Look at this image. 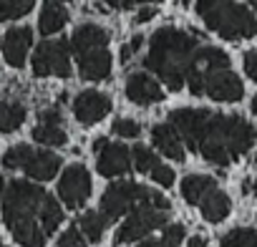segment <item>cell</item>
Instances as JSON below:
<instances>
[{"instance_id":"27","label":"cell","mask_w":257,"mask_h":247,"mask_svg":"<svg viewBox=\"0 0 257 247\" xmlns=\"http://www.w3.org/2000/svg\"><path fill=\"white\" fill-rule=\"evenodd\" d=\"M219 247H257V232L249 227H234L222 237Z\"/></svg>"},{"instance_id":"23","label":"cell","mask_w":257,"mask_h":247,"mask_svg":"<svg viewBox=\"0 0 257 247\" xmlns=\"http://www.w3.org/2000/svg\"><path fill=\"white\" fill-rule=\"evenodd\" d=\"M38 217H41V227H43V232H46V237H48V234H53V232L61 227V222H63V209H61V204H58L51 194H46Z\"/></svg>"},{"instance_id":"20","label":"cell","mask_w":257,"mask_h":247,"mask_svg":"<svg viewBox=\"0 0 257 247\" xmlns=\"http://www.w3.org/2000/svg\"><path fill=\"white\" fill-rule=\"evenodd\" d=\"M199 207H202V217L207 219V222H212V224H217V222H222L227 214H229V209H232V202H229V197L217 187V189H212L202 202H199Z\"/></svg>"},{"instance_id":"40","label":"cell","mask_w":257,"mask_h":247,"mask_svg":"<svg viewBox=\"0 0 257 247\" xmlns=\"http://www.w3.org/2000/svg\"><path fill=\"white\" fill-rule=\"evenodd\" d=\"M106 144H108V139H103V137H98V139H93V152H96V154H101Z\"/></svg>"},{"instance_id":"32","label":"cell","mask_w":257,"mask_h":247,"mask_svg":"<svg viewBox=\"0 0 257 247\" xmlns=\"http://www.w3.org/2000/svg\"><path fill=\"white\" fill-rule=\"evenodd\" d=\"M152 179L159 184V187H164V189H169L172 184H174V172L169 169V167H164V164H159V167H154V172H152Z\"/></svg>"},{"instance_id":"39","label":"cell","mask_w":257,"mask_h":247,"mask_svg":"<svg viewBox=\"0 0 257 247\" xmlns=\"http://www.w3.org/2000/svg\"><path fill=\"white\" fill-rule=\"evenodd\" d=\"M187 247H207V239H204L202 234H194V237L187 242Z\"/></svg>"},{"instance_id":"15","label":"cell","mask_w":257,"mask_h":247,"mask_svg":"<svg viewBox=\"0 0 257 247\" xmlns=\"http://www.w3.org/2000/svg\"><path fill=\"white\" fill-rule=\"evenodd\" d=\"M71 43V51L76 56L81 53H88V51H96V48H106L108 46V31L96 26V23H83L73 31V36L68 38Z\"/></svg>"},{"instance_id":"46","label":"cell","mask_w":257,"mask_h":247,"mask_svg":"<svg viewBox=\"0 0 257 247\" xmlns=\"http://www.w3.org/2000/svg\"><path fill=\"white\" fill-rule=\"evenodd\" d=\"M252 192L257 194V177H254V184H252Z\"/></svg>"},{"instance_id":"33","label":"cell","mask_w":257,"mask_h":247,"mask_svg":"<svg viewBox=\"0 0 257 247\" xmlns=\"http://www.w3.org/2000/svg\"><path fill=\"white\" fill-rule=\"evenodd\" d=\"M184 234H187L184 224H167V227H164V239H167L169 244H174V247L184 239Z\"/></svg>"},{"instance_id":"42","label":"cell","mask_w":257,"mask_h":247,"mask_svg":"<svg viewBox=\"0 0 257 247\" xmlns=\"http://www.w3.org/2000/svg\"><path fill=\"white\" fill-rule=\"evenodd\" d=\"M108 8H121V0H103Z\"/></svg>"},{"instance_id":"1","label":"cell","mask_w":257,"mask_h":247,"mask_svg":"<svg viewBox=\"0 0 257 247\" xmlns=\"http://www.w3.org/2000/svg\"><path fill=\"white\" fill-rule=\"evenodd\" d=\"M169 124L182 137L187 149L202 154L214 167H227L252 149L257 129L234 113H214L207 108H174Z\"/></svg>"},{"instance_id":"30","label":"cell","mask_w":257,"mask_h":247,"mask_svg":"<svg viewBox=\"0 0 257 247\" xmlns=\"http://www.w3.org/2000/svg\"><path fill=\"white\" fill-rule=\"evenodd\" d=\"M113 134L121 139H137L142 134V127L134 118H116L113 121Z\"/></svg>"},{"instance_id":"10","label":"cell","mask_w":257,"mask_h":247,"mask_svg":"<svg viewBox=\"0 0 257 247\" xmlns=\"http://www.w3.org/2000/svg\"><path fill=\"white\" fill-rule=\"evenodd\" d=\"M108 111H111V98L106 93H101V91L88 88V91L76 93V98H73V113H76V118L83 124V127H93V124H98Z\"/></svg>"},{"instance_id":"16","label":"cell","mask_w":257,"mask_h":247,"mask_svg":"<svg viewBox=\"0 0 257 247\" xmlns=\"http://www.w3.org/2000/svg\"><path fill=\"white\" fill-rule=\"evenodd\" d=\"M78 73L83 81H103L111 73V53L106 48H96L78 56Z\"/></svg>"},{"instance_id":"48","label":"cell","mask_w":257,"mask_h":247,"mask_svg":"<svg viewBox=\"0 0 257 247\" xmlns=\"http://www.w3.org/2000/svg\"><path fill=\"white\" fill-rule=\"evenodd\" d=\"M56 3H61V6H63V3H71V0H56Z\"/></svg>"},{"instance_id":"21","label":"cell","mask_w":257,"mask_h":247,"mask_svg":"<svg viewBox=\"0 0 257 247\" xmlns=\"http://www.w3.org/2000/svg\"><path fill=\"white\" fill-rule=\"evenodd\" d=\"M212 189H217L214 177H207V174H189V177L182 179V197H184L189 204H199Z\"/></svg>"},{"instance_id":"8","label":"cell","mask_w":257,"mask_h":247,"mask_svg":"<svg viewBox=\"0 0 257 247\" xmlns=\"http://www.w3.org/2000/svg\"><path fill=\"white\" fill-rule=\"evenodd\" d=\"M229 68V56L222 51V48H214V46H199V51L194 53V61H192V71H189V91L194 96H202L204 93V78L214 71H227Z\"/></svg>"},{"instance_id":"24","label":"cell","mask_w":257,"mask_h":247,"mask_svg":"<svg viewBox=\"0 0 257 247\" xmlns=\"http://www.w3.org/2000/svg\"><path fill=\"white\" fill-rule=\"evenodd\" d=\"M78 227L88 237V242H101V237H103V232L108 227V219L101 212H83L78 217Z\"/></svg>"},{"instance_id":"44","label":"cell","mask_w":257,"mask_h":247,"mask_svg":"<svg viewBox=\"0 0 257 247\" xmlns=\"http://www.w3.org/2000/svg\"><path fill=\"white\" fill-rule=\"evenodd\" d=\"M3 189H6V179L0 177V194H3Z\"/></svg>"},{"instance_id":"6","label":"cell","mask_w":257,"mask_h":247,"mask_svg":"<svg viewBox=\"0 0 257 247\" xmlns=\"http://www.w3.org/2000/svg\"><path fill=\"white\" fill-rule=\"evenodd\" d=\"M33 73L46 78V76H58V78H68L71 76V43L68 38L61 41H43L36 53H33Z\"/></svg>"},{"instance_id":"45","label":"cell","mask_w":257,"mask_h":247,"mask_svg":"<svg viewBox=\"0 0 257 247\" xmlns=\"http://www.w3.org/2000/svg\"><path fill=\"white\" fill-rule=\"evenodd\" d=\"M179 6H182V8H187V6H189V0H179Z\"/></svg>"},{"instance_id":"43","label":"cell","mask_w":257,"mask_h":247,"mask_svg":"<svg viewBox=\"0 0 257 247\" xmlns=\"http://www.w3.org/2000/svg\"><path fill=\"white\" fill-rule=\"evenodd\" d=\"M249 106H252V113L257 116V93H254V98H252V103H249Z\"/></svg>"},{"instance_id":"50","label":"cell","mask_w":257,"mask_h":247,"mask_svg":"<svg viewBox=\"0 0 257 247\" xmlns=\"http://www.w3.org/2000/svg\"><path fill=\"white\" fill-rule=\"evenodd\" d=\"M0 247H8V244H3V242H0Z\"/></svg>"},{"instance_id":"17","label":"cell","mask_w":257,"mask_h":247,"mask_svg":"<svg viewBox=\"0 0 257 247\" xmlns=\"http://www.w3.org/2000/svg\"><path fill=\"white\" fill-rule=\"evenodd\" d=\"M152 142H154V147H157L164 157H169V159H174V162H184L182 137L177 134V129L172 127L169 121H167V124H157V127L152 129Z\"/></svg>"},{"instance_id":"22","label":"cell","mask_w":257,"mask_h":247,"mask_svg":"<svg viewBox=\"0 0 257 247\" xmlns=\"http://www.w3.org/2000/svg\"><path fill=\"white\" fill-rule=\"evenodd\" d=\"M26 106L21 101H0V134H11L23 127Z\"/></svg>"},{"instance_id":"38","label":"cell","mask_w":257,"mask_h":247,"mask_svg":"<svg viewBox=\"0 0 257 247\" xmlns=\"http://www.w3.org/2000/svg\"><path fill=\"white\" fill-rule=\"evenodd\" d=\"M137 247H174V244H169V242L162 237V239H144V242H139Z\"/></svg>"},{"instance_id":"9","label":"cell","mask_w":257,"mask_h":247,"mask_svg":"<svg viewBox=\"0 0 257 247\" xmlns=\"http://www.w3.org/2000/svg\"><path fill=\"white\" fill-rule=\"evenodd\" d=\"M58 197L66 207L78 209L91 197V174L83 164H68L58 182Z\"/></svg>"},{"instance_id":"47","label":"cell","mask_w":257,"mask_h":247,"mask_svg":"<svg viewBox=\"0 0 257 247\" xmlns=\"http://www.w3.org/2000/svg\"><path fill=\"white\" fill-rule=\"evenodd\" d=\"M249 6H252V8L257 11V0H249Z\"/></svg>"},{"instance_id":"2","label":"cell","mask_w":257,"mask_h":247,"mask_svg":"<svg viewBox=\"0 0 257 247\" xmlns=\"http://www.w3.org/2000/svg\"><path fill=\"white\" fill-rule=\"evenodd\" d=\"M197 51H199V38L194 31L189 33L174 26H164L152 36L144 66L154 71L167 83L169 91H182V86L189 78Z\"/></svg>"},{"instance_id":"18","label":"cell","mask_w":257,"mask_h":247,"mask_svg":"<svg viewBox=\"0 0 257 247\" xmlns=\"http://www.w3.org/2000/svg\"><path fill=\"white\" fill-rule=\"evenodd\" d=\"M58 169H61V157H56L53 152H46V149H36L23 172L36 182H51L58 174Z\"/></svg>"},{"instance_id":"28","label":"cell","mask_w":257,"mask_h":247,"mask_svg":"<svg viewBox=\"0 0 257 247\" xmlns=\"http://www.w3.org/2000/svg\"><path fill=\"white\" fill-rule=\"evenodd\" d=\"M36 0H0V21H18L28 16Z\"/></svg>"},{"instance_id":"11","label":"cell","mask_w":257,"mask_h":247,"mask_svg":"<svg viewBox=\"0 0 257 247\" xmlns=\"http://www.w3.org/2000/svg\"><path fill=\"white\" fill-rule=\"evenodd\" d=\"M204 96L212 101H239L244 96V86L234 71H214L204 78Z\"/></svg>"},{"instance_id":"5","label":"cell","mask_w":257,"mask_h":247,"mask_svg":"<svg viewBox=\"0 0 257 247\" xmlns=\"http://www.w3.org/2000/svg\"><path fill=\"white\" fill-rule=\"evenodd\" d=\"M139 207H154L159 212H169L172 204L167 197H162L159 192H154L149 187H142L134 182H113L103 192L98 212L111 222V219H118L121 214H132Z\"/></svg>"},{"instance_id":"41","label":"cell","mask_w":257,"mask_h":247,"mask_svg":"<svg viewBox=\"0 0 257 247\" xmlns=\"http://www.w3.org/2000/svg\"><path fill=\"white\" fill-rule=\"evenodd\" d=\"M149 0H121V8H134V6H144Z\"/></svg>"},{"instance_id":"29","label":"cell","mask_w":257,"mask_h":247,"mask_svg":"<svg viewBox=\"0 0 257 247\" xmlns=\"http://www.w3.org/2000/svg\"><path fill=\"white\" fill-rule=\"evenodd\" d=\"M162 162H159V157L152 152V149H147V147H134L132 149V167L137 169V172H142V174H152L154 172V167H159Z\"/></svg>"},{"instance_id":"49","label":"cell","mask_w":257,"mask_h":247,"mask_svg":"<svg viewBox=\"0 0 257 247\" xmlns=\"http://www.w3.org/2000/svg\"><path fill=\"white\" fill-rule=\"evenodd\" d=\"M254 164H257V152H254Z\"/></svg>"},{"instance_id":"36","label":"cell","mask_w":257,"mask_h":247,"mask_svg":"<svg viewBox=\"0 0 257 247\" xmlns=\"http://www.w3.org/2000/svg\"><path fill=\"white\" fill-rule=\"evenodd\" d=\"M152 18H157V8L154 6H142L137 13V23H149Z\"/></svg>"},{"instance_id":"35","label":"cell","mask_w":257,"mask_h":247,"mask_svg":"<svg viewBox=\"0 0 257 247\" xmlns=\"http://www.w3.org/2000/svg\"><path fill=\"white\" fill-rule=\"evenodd\" d=\"M38 121H41V124H58V121H61V108L53 106V108L41 111V113H38Z\"/></svg>"},{"instance_id":"14","label":"cell","mask_w":257,"mask_h":247,"mask_svg":"<svg viewBox=\"0 0 257 247\" xmlns=\"http://www.w3.org/2000/svg\"><path fill=\"white\" fill-rule=\"evenodd\" d=\"M96 169L103 177H121V174H126L128 169H132V152H128L123 144L108 142L103 147V152L98 154Z\"/></svg>"},{"instance_id":"3","label":"cell","mask_w":257,"mask_h":247,"mask_svg":"<svg viewBox=\"0 0 257 247\" xmlns=\"http://www.w3.org/2000/svg\"><path fill=\"white\" fill-rule=\"evenodd\" d=\"M43 187L33 182H11L3 197V222L21 247H46V232L38 222Z\"/></svg>"},{"instance_id":"34","label":"cell","mask_w":257,"mask_h":247,"mask_svg":"<svg viewBox=\"0 0 257 247\" xmlns=\"http://www.w3.org/2000/svg\"><path fill=\"white\" fill-rule=\"evenodd\" d=\"M244 73L252 81H257V48H252V51L244 53Z\"/></svg>"},{"instance_id":"25","label":"cell","mask_w":257,"mask_h":247,"mask_svg":"<svg viewBox=\"0 0 257 247\" xmlns=\"http://www.w3.org/2000/svg\"><path fill=\"white\" fill-rule=\"evenodd\" d=\"M33 142L46 144V147H63L68 142V134L58 127V124H38L33 129Z\"/></svg>"},{"instance_id":"37","label":"cell","mask_w":257,"mask_h":247,"mask_svg":"<svg viewBox=\"0 0 257 247\" xmlns=\"http://www.w3.org/2000/svg\"><path fill=\"white\" fill-rule=\"evenodd\" d=\"M142 46H144V38L142 36H132V38H128V43H126V48L132 51V56H137L142 51Z\"/></svg>"},{"instance_id":"19","label":"cell","mask_w":257,"mask_h":247,"mask_svg":"<svg viewBox=\"0 0 257 247\" xmlns=\"http://www.w3.org/2000/svg\"><path fill=\"white\" fill-rule=\"evenodd\" d=\"M68 11L61 6V3H56V0H46L43 3V8H41V21H38V31H41V36H53V33H58L66 23H68Z\"/></svg>"},{"instance_id":"12","label":"cell","mask_w":257,"mask_h":247,"mask_svg":"<svg viewBox=\"0 0 257 247\" xmlns=\"http://www.w3.org/2000/svg\"><path fill=\"white\" fill-rule=\"evenodd\" d=\"M126 96L137 106H152L157 101H164V91L162 86L144 71H137L126 78Z\"/></svg>"},{"instance_id":"7","label":"cell","mask_w":257,"mask_h":247,"mask_svg":"<svg viewBox=\"0 0 257 247\" xmlns=\"http://www.w3.org/2000/svg\"><path fill=\"white\" fill-rule=\"evenodd\" d=\"M167 222H169L167 212H159V209H154V207H139V209H134L132 214H128L126 222L118 227L116 242H118V244H121V242H137V239L147 237L149 232H154V229H159V227L164 229Z\"/></svg>"},{"instance_id":"4","label":"cell","mask_w":257,"mask_h":247,"mask_svg":"<svg viewBox=\"0 0 257 247\" xmlns=\"http://www.w3.org/2000/svg\"><path fill=\"white\" fill-rule=\"evenodd\" d=\"M197 16L212 33L224 41H242L257 36V18L237 0H197Z\"/></svg>"},{"instance_id":"13","label":"cell","mask_w":257,"mask_h":247,"mask_svg":"<svg viewBox=\"0 0 257 247\" xmlns=\"http://www.w3.org/2000/svg\"><path fill=\"white\" fill-rule=\"evenodd\" d=\"M33 46V31L28 26H16L6 33L3 38V56L8 61V66L13 68H23L26 63V56Z\"/></svg>"},{"instance_id":"31","label":"cell","mask_w":257,"mask_h":247,"mask_svg":"<svg viewBox=\"0 0 257 247\" xmlns=\"http://www.w3.org/2000/svg\"><path fill=\"white\" fill-rule=\"evenodd\" d=\"M58 247H88V244H86L83 234L78 232V227H68V229L61 234V239H58Z\"/></svg>"},{"instance_id":"26","label":"cell","mask_w":257,"mask_h":247,"mask_svg":"<svg viewBox=\"0 0 257 247\" xmlns=\"http://www.w3.org/2000/svg\"><path fill=\"white\" fill-rule=\"evenodd\" d=\"M33 147H28V144H16V147H11L6 154H3V167L6 169H26V164L31 162V157H33Z\"/></svg>"}]
</instances>
